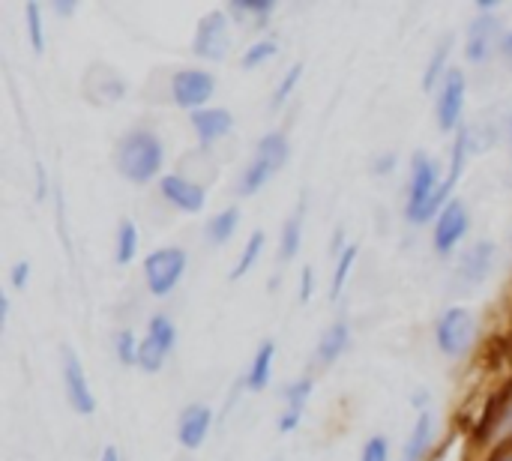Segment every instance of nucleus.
Returning a JSON list of instances; mask_svg holds the SVG:
<instances>
[{"instance_id": "obj_1", "label": "nucleus", "mask_w": 512, "mask_h": 461, "mask_svg": "<svg viewBox=\"0 0 512 461\" xmlns=\"http://www.w3.org/2000/svg\"><path fill=\"white\" fill-rule=\"evenodd\" d=\"M165 162V147L150 129H132L117 141V171L129 183H150L159 177Z\"/></svg>"}, {"instance_id": "obj_2", "label": "nucleus", "mask_w": 512, "mask_h": 461, "mask_svg": "<svg viewBox=\"0 0 512 461\" xmlns=\"http://www.w3.org/2000/svg\"><path fill=\"white\" fill-rule=\"evenodd\" d=\"M438 174H441V171H438V162H435V159H429V156H423V153H417V156H414V162H411L408 204H405V216H408V222L423 225V222H429V219H432V216H429L432 201H435V195H438V192H441V186H444V180H441Z\"/></svg>"}, {"instance_id": "obj_3", "label": "nucleus", "mask_w": 512, "mask_h": 461, "mask_svg": "<svg viewBox=\"0 0 512 461\" xmlns=\"http://www.w3.org/2000/svg\"><path fill=\"white\" fill-rule=\"evenodd\" d=\"M474 339H477V318L465 306L447 309L435 324V342L444 357H453V360L465 357L474 348Z\"/></svg>"}, {"instance_id": "obj_4", "label": "nucleus", "mask_w": 512, "mask_h": 461, "mask_svg": "<svg viewBox=\"0 0 512 461\" xmlns=\"http://www.w3.org/2000/svg\"><path fill=\"white\" fill-rule=\"evenodd\" d=\"M186 264H189V255L177 246H168V249H156L147 255L144 261V279H147V288L153 297H165L177 288V282L183 279L186 273Z\"/></svg>"}, {"instance_id": "obj_5", "label": "nucleus", "mask_w": 512, "mask_h": 461, "mask_svg": "<svg viewBox=\"0 0 512 461\" xmlns=\"http://www.w3.org/2000/svg\"><path fill=\"white\" fill-rule=\"evenodd\" d=\"M231 48V24H228V12L213 9L198 21L195 39H192V51L204 60H225Z\"/></svg>"}, {"instance_id": "obj_6", "label": "nucleus", "mask_w": 512, "mask_h": 461, "mask_svg": "<svg viewBox=\"0 0 512 461\" xmlns=\"http://www.w3.org/2000/svg\"><path fill=\"white\" fill-rule=\"evenodd\" d=\"M216 93V78L207 69H180L171 78V96L174 105L186 108V111H201L207 108V102Z\"/></svg>"}, {"instance_id": "obj_7", "label": "nucleus", "mask_w": 512, "mask_h": 461, "mask_svg": "<svg viewBox=\"0 0 512 461\" xmlns=\"http://www.w3.org/2000/svg\"><path fill=\"white\" fill-rule=\"evenodd\" d=\"M471 228V216H468V207L453 198L435 219V231H432V246L438 249V255H450L468 234Z\"/></svg>"}, {"instance_id": "obj_8", "label": "nucleus", "mask_w": 512, "mask_h": 461, "mask_svg": "<svg viewBox=\"0 0 512 461\" xmlns=\"http://www.w3.org/2000/svg\"><path fill=\"white\" fill-rule=\"evenodd\" d=\"M465 93H468L465 72H462V69H450V72H447V78H444V87H441L438 105H435V114H438V126H441V132L462 129Z\"/></svg>"}, {"instance_id": "obj_9", "label": "nucleus", "mask_w": 512, "mask_h": 461, "mask_svg": "<svg viewBox=\"0 0 512 461\" xmlns=\"http://www.w3.org/2000/svg\"><path fill=\"white\" fill-rule=\"evenodd\" d=\"M63 384H66V399H69L72 411L81 417H90L96 411V399H93V390L87 384L84 366L72 348H63Z\"/></svg>"}, {"instance_id": "obj_10", "label": "nucleus", "mask_w": 512, "mask_h": 461, "mask_svg": "<svg viewBox=\"0 0 512 461\" xmlns=\"http://www.w3.org/2000/svg\"><path fill=\"white\" fill-rule=\"evenodd\" d=\"M501 21L495 15H480L471 30H468V42H465V57L477 66L489 63L492 57V48L498 45L501 48Z\"/></svg>"}, {"instance_id": "obj_11", "label": "nucleus", "mask_w": 512, "mask_h": 461, "mask_svg": "<svg viewBox=\"0 0 512 461\" xmlns=\"http://www.w3.org/2000/svg\"><path fill=\"white\" fill-rule=\"evenodd\" d=\"M159 189L165 195V201L183 213H201L204 204H207V192L204 186L186 180L183 174H162L159 177Z\"/></svg>"}, {"instance_id": "obj_12", "label": "nucleus", "mask_w": 512, "mask_h": 461, "mask_svg": "<svg viewBox=\"0 0 512 461\" xmlns=\"http://www.w3.org/2000/svg\"><path fill=\"white\" fill-rule=\"evenodd\" d=\"M210 426H213V411L207 405H189L180 414V423H177V441H180V447L198 450L204 444Z\"/></svg>"}, {"instance_id": "obj_13", "label": "nucleus", "mask_w": 512, "mask_h": 461, "mask_svg": "<svg viewBox=\"0 0 512 461\" xmlns=\"http://www.w3.org/2000/svg\"><path fill=\"white\" fill-rule=\"evenodd\" d=\"M192 129L201 144H216L234 129V117L228 108H201L192 114Z\"/></svg>"}, {"instance_id": "obj_14", "label": "nucleus", "mask_w": 512, "mask_h": 461, "mask_svg": "<svg viewBox=\"0 0 512 461\" xmlns=\"http://www.w3.org/2000/svg\"><path fill=\"white\" fill-rule=\"evenodd\" d=\"M492 261H495V243H489V240H486V243H477L474 249H468V252L462 255V264H459V270H456L459 282H462L465 288L480 285V282L489 276Z\"/></svg>"}, {"instance_id": "obj_15", "label": "nucleus", "mask_w": 512, "mask_h": 461, "mask_svg": "<svg viewBox=\"0 0 512 461\" xmlns=\"http://www.w3.org/2000/svg\"><path fill=\"white\" fill-rule=\"evenodd\" d=\"M348 342H351V330L345 321H336L324 330L321 342H318V360L324 366H333L345 351H348Z\"/></svg>"}, {"instance_id": "obj_16", "label": "nucleus", "mask_w": 512, "mask_h": 461, "mask_svg": "<svg viewBox=\"0 0 512 461\" xmlns=\"http://www.w3.org/2000/svg\"><path fill=\"white\" fill-rule=\"evenodd\" d=\"M273 357H276V345H273V342H264V345L255 351V360H252V366H249V375H246V387H249L252 393H261V390L270 384Z\"/></svg>"}, {"instance_id": "obj_17", "label": "nucleus", "mask_w": 512, "mask_h": 461, "mask_svg": "<svg viewBox=\"0 0 512 461\" xmlns=\"http://www.w3.org/2000/svg\"><path fill=\"white\" fill-rule=\"evenodd\" d=\"M432 432H435L432 414H429V411H423V414H420V420H417V426H414V432H411V438H408V444H405L402 461L423 459V456H426V450H429V444H432Z\"/></svg>"}, {"instance_id": "obj_18", "label": "nucleus", "mask_w": 512, "mask_h": 461, "mask_svg": "<svg viewBox=\"0 0 512 461\" xmlns=\"http://www.w3.org/2000/svg\"><path fill=\"white\" fill-rule=\"evenodd\" d=\"M288 138H285V132H267L261 141H258V150H255V156L258 159H264L273 171H279L285 162H288Z\"/></svg>"}, {"instance_id": "obj_19", "label": "nucleus", "mask_w": 512, "mask_h": 461, "mask_svg": "<svg viewBox=\"0 0 512 461\" xmlns=\"http://www.w3.org/2000/svg\"><path fill=\"white\" fill-rule=\"evenodd\" d=\"M483 438H489V441H510L512 438V390L510 396H504L501 405L489 414Z\"/></svg>"}, {"instance_id": "obj_20", "label": "nucleus", "mask_w": 512, "mask_h": 461, "mask_svg": "<svg viewBox=\"0 0 512 461\" xmlns=\"http://www.w3.org/2000/svg\"><path fill=\"white\" fill-rule=\"evenodd\" d=\"M450 51H453V36H444L441 39V45L435 48V54H432V60H429V66H426V75H423V90H432V87H438L444 78H447V60H450Z\"/></svg>"}, {"instance_id": "obj_21", "label": "nucleus", "mask_w": 512, "mask_h": 461, "mask_svg": "<svg viewBox=\"0 0 512 461\" xmlns=\"http://www.w3.org/2000/svg\"><path fill=\"white\" fill-rule=\"evenodd\" d=\"M237 225H240V207H228L207 222V240L210 243H228L231 234L237 231Z\"/></svg>"}, {"instance_id": "obj_22", "label": "nucleus", "mask_w": 512, "mask_h": 461, "mask_svg": "<svg viewBox=\"0 0 512 461\" xmlns=\"http://www.w3.org/2000/svg\"><path fill=\"white\" fill-rule=\"evenodd\" d=\"M300 240H303V210L297 216H291L282 228V243H279V261H294L300 252Z\"/></svg>"}, {"instance_id": "obj_23", "label": "nucleus", "mask_w": 512, "mask_h": 461, "mask_svg": "<svg viewBox=\"0 0 512 461\" xmlns=\"http://www.w3.org/2000/svg\"><path fill=\"white\" fill-rule=\"evenodd\" d=\"M273 174H276V171H273L264 159H258V156H255V159H252V165L240 174L237 192H240V195H255V192H258V189L273 177Z\"/></svg>"}, {"instance_id": "obj_24", "label": "nucleus", "mask_w": 512, "mask_h": 461, "mask_svg": "<svg viewBox=\"0 0 512 461\" xmlns=\"http://www.w3.org/2000/svg\"><path fill=\"white\" fill-rule=\"evenodd\" d=\"M276 9V0H231L228 3V12L237 18V21H246V18H258L261 24L273 15Z\"/></svg>"}, {"instance_id": "obj_25", "label": "nucleus", "mask_w": 512, "mask_h": 461, "mask_svg": "<svg viewBox=\"0 0 512 461\" xmlns=\"http://www.w3.org/2000/svg\"><path fill=\"white\" fill-rule=\"evenodd\" d=\"M135 255H138V228H135V222L123 219L120 228H117V252H114V258H117V264H132Z\"/></svg>"}, {"instance_id": "obj_26", "label": "nucleus", "mask_w": 512, "mask_h": 461, "mask_svg": "<svg viewBox=\"0 0 512 461\" xmlns=\"http://www.w3.org/2000/svg\"><path fill=\"white\" fill-rule=\"evenodd\" d=\"M165 357H168V351H165L153 336H144V339L138 342V369L156 375V372L162 369Z\"/></svg>"}, {"instance_id": "obj_27", "label": "nucleus", "mask_w": 512, "mask_h": 461, "mask_svg": "<svg viewBox=\"0 0 512 461\" xmlns=\"http://www.w3.org/2000/svg\"><path fill=\"white\" fill-rule=\"evenodd\" d=\"M261 249H264V231H252V237L246 240L243 255H240V261L234 264V270H231V276H228V279H240V276H246V273L252 270V264L258 261Z\"/></svg>"}, {"instance_id": "obj_28", "label": "nucleus", "mask_w": 512, "mask_h": 461, "mask_svg": "<svg viewBox=\"0 0 512 461\" xmlns=\"http://www.w3.org/2000/svg\"><path fill=\"white\" fill-rule=\"evenodd\" d=\"M354 261H357V246L351 243V246L339 255V264H336V273H333V285H330V300H336V297L342 294V288H345V282H348V276H351Z\"/></svg>"}, {"instance_id": "obj_29", "label": "nucleus", "mask_w": 512, "mask_h": 461, "mask_svg": "<svg viewBox=\"0 0 512 461\" xmlns=\"http://www.w3.org/2000/svg\"><path fill=\"white\" fill-rule=\"evenodd\" d=\"M147 336H153L168 354L174 351V342H177V327L165 318V315H153L150 318V327H147Z\"/></svg>"}, {"instance_id": "obj_30", "label": "nucleus", "mask_w": 512, "mask_h": 461, "mask_svg": "<svg viewBox=\"0 0 512 461\" xmlns=\"http://www.w3.org/2000/svg\"><path fill=\"white\" fill-rule=\"evenodd\" d=\"M24 15H27L30 45H33V51H36V54H42V51H45V30H42V9H39V3H27Z\"/></svg>"}, {"instance_id": "obj_31", "label": "nucleus", "mask_w": 512, "mask_h": 461, "mask_svg": "<svg viewBox=\"0 0 512 461\" xmlns=\"http://www.w3.org/2000/svg\"><path fill=\"white\" fill-rule=\"evenodd\" d=\"M276 54V39H261V42H255L243 57H240V66L243 69H255V66H261L264 60H270Z\"/></svg>"}, {"instance_id": "obj_32", "label": "nucleus", "mask_w": 512, "mask_h": 461, "mask_svg": "<svg viewBox=\"0 0 512 461\" xmlns=\"http://www.w3.org/2000/svg\"><path fill=\"white\" fill-rule=\"evenodd\" d=\"M300 78H303V63H294V66L288 69V75L279 81V87L273 90V108H282V105L288 102V96L294 93V87L300 84Z\"/></svg>"}, {"instance_id": "obj_33", "label": "nucleus", "mask_w": 512, "mask_h": 461, "mask_svg": "<svg viewBox=\"0 0 512 461\" xmlns=\"http://www.w3.org/2000/svg\"><path fill=\"white\" fill-rule=\"evenodd\" d=\"M312 390H315L312 378H300V381H294V384L285 390V402H288V408L303 411V408H306V402H309V396H312Z\"/></svg>"}, {"instance_id": "obj_34", "label": "nucleus", "mask_w": 512, "mask_h": 461, "mask_svg": "<svg viewBox=\"0 0 512 461\" xmlns=\"http://www.w3.org/2000/svg\"><path fill=\"white\" fill-rule=\"evenodd\" d=\"M114 348H117V357H120L123 366H138V342H135L132 330H123L117 336V345Z\"/></svg>"}, {"instance_id": "obj_35", "label": "nucleus", "mask_w": 512, "mask_h": 461, "mask_svg": "<svg viewBox=\"0 0 512 461\" xmlns=\"http://www.w3.org/2000/svg\"><path fill=\"white\" fill-rule=\"evenodd\" d=\"M360 461H390V444H387V438H381V435L369 438L366 447H363Z\"/></svg>"}, {"instance_id": "obj_36", "label": "nucleus", "mask_w": 512, "mask_h": 461, "mask_svg": "<svg viewBox=\"0 0 512 461\" xmlns=\"http://www.w3.org/2000/svg\"><path fill=\"white\" fill-rule=\"evenodd\" d=\"M300 420H303V411H294V408H288V411L279 417V426H276V429H279L282 435H288V432H294V429L300 426Z\"/></svg>"}, {"instance_id": "obj_37", "label": "nucleus", "mask_w": 512, "mask_h": 461, "mask_svg": "<svg viewBox=\"0 0 512 461\" xmlns=\"http://www.w3.org/2000/svg\"><path fill=\"white\" fill-rule=\"evenodd\" d=\"M312 288H315L312 267H303V270H300V303H309V300H312Z\"/></svg>"}, {"instance_id": "obj_38", "label": "nucleus", "mask_w": 512, "mask_h": 461, "mask_svg": "<svg viewBox=\"0 0 512 461\" xmlns=\"http://www.w3.org/2000/svg\"><path fill=\"white\" fill-rule=\"evenodd\" d=\"M27 279H30V264L27 261H18L15 267H12V288H24L27 285Z\"/></svg>"}, {"instance_id": "obj_39", "label": "nucleus", "mask_w": 512, "mask_h": 461, "mask_svg": "<svg viewBox=\"0 0 512 461\" xmlns=\"http://www.w3.org/2000/svg\"><path fill=\"white\" fill-rule=\"evenodd\" d=\"M375 174H390L393 168H396V156L393 153H387V156H381V159H375Z\"/></svg>"}, {"instance_id": "obj_40", "label": "nucleus", "mask_w": 512, "mask_h": 461, "mask_svg": "<svg viewBox=\"0 0 512 461\" xmlns=\"http://www.w3.org/2000/svg\"><path fill=\"white\" fill-rule=\"evenodd\" d=\"M501 57H504V63L512 69V30L504 33V39H501Z\"/></svg>"}, {"instance_id": "obj_41", "label": "nucleus", "mask_w": 512, "mask_h": 461, "mask_svg": "<svg viewBox=\"0 0 512 461\" xmlns=\"http://www.w3.org/2000/svg\"><path fill=\"white\" fill-rule=\"evenodd\" d=\"M345 249H348V246H345V231L339 228V231H336V237H333V246H330V252H333V255H342Z\"/></svg>"}, {"instance_id": "obj_42", "label": "nucleus", "mask_w": 512, "mask_h": 461, "mask_svg": "<svg viewBox=\"0 0 512 461\" xmlns=\"http://www.w3.org/2000/svg\"><path fill=\"white\" fill-rule=\"evenodd\" d=\"M54 12H57V15H72V12H75V3L60 0V3H54Z\"/></svg>"}, {"instance_id": "obj_43", "label": "nucleus", "mask_w": 512, "mask_h": 461, "mask_svg": "<svg viewBox=\"0 0 512 461\" xmlns=\"http://www.w3.org/2000/svg\"><path fill=\"white\" fill-rule=\"evenodd\" d=\"M495 6H501V3H495V0H477V9H480L483 15H492Z\"/></svg>"}, {"instance_id": "obj_44", "label": "nucleus", "mask_w": 512, "mask_h": 461, "mask_svg": "<svg viewBox=\"0 0 512 461\" xmlns=\"http://www.w3.org/2000/svg\"><path fill=\"white\" fill-rule=\"evenodd\" d=\"M6 315H9V297L0 294V324H6Z\"/></svg>"}, {"instance_id": "obj_45", "label": "nucleus", "mask_w": 512, "mask_h": 461, "mask_svg": "<svg viewBox=\"0 0 512 461\" xmlns=\"http://www.w3.org/2000/svg\"><path fill=\"white\" fill-rule=\"evenodd\" d=\"M36 180H39V201L45 198V174H42V165H36Z\"/></svg>"}, {"instance_id": "obj_46", "label": "nucleus", "mask_w": 512, "mask_h": 461, "mask_svg": "<svg viewBox=\"0 0 512 461\" xmlns=\"http://www.w3.org/2000/svg\"><path fill=\"white\" fill-rule=\"evenodd\" d=\"M102 461H120V453H117L114 447H105V453H102Z\"/></svg>"}, {"instance_id": "obj_47", "label": "nucleus", "mask_w": 512, "mask_h": 461, "mask_svg": "<svg viewBox=\"0 0 512 461\" xmlns=\"http://www.w3.org/2000/svg\"><path fill=\"white\" fill-rule=\"evenodd\" d=\"M495 461H512V447H507L504 453H498V459Z\"/></svg>"}, {"instance_id": "obj_48", "label": "nucleus", "mask_w": 512, "mask_h": 461, "mask_svg": "<svg viewBox=\"0 0 512 461\" xmlns=\"http://www.w3.org/2000/svg\"><path fill=\"white\" fill-rule=\"evenodd\" d=\"M510 138H512V123H510Z\"/></svg>"}]
</instances>
